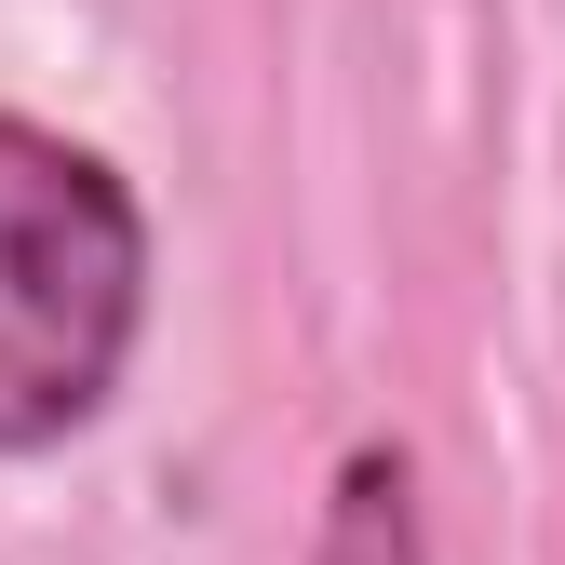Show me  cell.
I'll list each match as a JSON object with an SVG mask.
<instances>
[{
    "mask_svg": "<svg viewBox=\"0 0 565 565\" xmlns=\"http://www.w3.org/2000/svg\"><path fill=\"white\" fill-rule=\"evenodd\" d=\"M310 565H431V539H417V471H404V445H364V458L337 471Z\"/></svg>",
    "mask_w": 565,
    "mask_h": 565,
    "instance_id": "7a4b0ae2",
    "label": "cell"
},
{
    "mask_svg": "<svg viewBox=\"0 0 565 565\" xmlns=\"http://www.w3.org/2000/svg\"><path fill=\"white\" fill-rule=\"evenodd\" d=\"M135 323H149V216L54 121L0 108V471L95 431Z\"/></svg>",
    "mask_w": 565,
    "mask_h": 565,
    "instance_id": "6da1fadb",
    "label": "cell"
}]
</instances>
